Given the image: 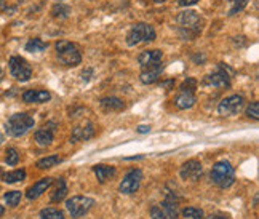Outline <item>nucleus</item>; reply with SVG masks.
<instances>
[{"instance_id":"f257e3e1","label":"nucleus","mask_w":259,"mask_h":219,"mask_svg":"<svg viewBox=\"0 0 259 219\" xmlns=\"http://www.w3.org/2000/svg\"><path fill=\"white\" fill-rule=\"evenodd\" d=\"M176 23L179 24L183 37L192 38L202 31L203 19L200 18V15H198L197 12H194V10H184V12H181L176 16Z\"/></svg>"},{"instance_id":"f03ea898","label":"nucleus","mask_w":259,"mask_h":219,"mask_svg":"<svg viewBox=\"0 0 259 219\" xmlns=\"http://www.w3.org/2000/svg\"><path fill=\"white\" fill-rule=\"evenodd\" d=\"M211 181L221 189H227L231 187L235 183V170L234 166L226 162L221 160L214 163V166L211 168Z\"/></svg>"},{"instance_id":"7ed1b4c3","label":"nucleus","mask_w":259,"mask_h":219,"mask_svg":"<svg viewBox=\"0 0 259 219\" xmlns=\"http://www.w3.org/2000/svg\"><path fill=\"white\" fill-rule=\"evenodd\" d=\"M32 126H34V118L29 114L21 112V114H13L8 118L7 125H5V130L10 136L19 138V136L26 135Z\"/></svg>"},{"instance_id":"20e7f679","label":"nucleus","mask_w":259,"mask_h":219,"mask_svg":"<svg viewBox=\"0 0 259 219\" xmlns=\"http://www.w3.org/2000/svg\"><path fill=\"white\" fill-rule=\"evenodd\" d=\"M56 55L59 58V61L69 67H75L82 63V55L78 52V48L67 40L56 42Z\"/></svg>"},{"instance_id":"39448f33","label":"nucleus","mask_w":259,"mask_h":219,"mask_svg":"<svg viewBox=\"0 0 259 219\" xmlns=\"http://www.w3.org/2000/svg\"><path fill=\"white\" fill-rule=\"evenodd\" d=\"M155 29L151 24L139 23L130 29V32L126 35V43L130 47H136L139 43H147L155 40Z\"/></svg>"},{"instance_id":"423d86ee","label":"nucleus","mask_w":259,"mask_h":219,"mask_svg":"<svg viewBox=\"0 0 259 219\" xmlns=\"http://www.w3.org/2000/svg\"><path fill=\"white\" fill-rule=\"evenodd\" d=\"M95 205V200L90 197H83V195H74L72 198H69L66 202V210L72 217H82L83 214H87L92 206Z\"/></svg>"},{"instance_id":"0eeeda50","label":"nucleus","mask_w":259,"mask_h":219,"mask_svg":"<svg viewBox=\"0 0 259 219\" xmlns=\"http://www.w3.org/2000/svg\"><path fill=\"white\" fill-rule=\"evenodd\" d=\"M152 219H176L178 217V200L170 195L160 205H155L151 208Z\"/></svg>"},{"instance_id":"6e6552de","label":"nucleus","mask_w":259,"mask_h":219,"mask_svg":"<svg viewBox=\"0 0 259 219\" xmlns=\"http://www.w3.org/2000/svg\"><path fill=\"white\" fill-rule=\"evenodd\" d=\"M10 72L19 82H27L32 77V69L29 63L21 56H12L10 58Z\"/></svg>"},{"instance_id":"1a4fd4ad","label":"nucleus","mask_w":259,"mask_h":219,"mask_svg":"<svg viewBox=\"0 0 259 219\" xmlns=\"http://www.w3.org/2000/svg\"><path fill=\"white\" fill-rule=\"evenodd\" d=\"M245 104V99L240 95H232L229 98H224L221 103L218 106V112L221 114L223 117H231L238 114L243 109Z\"/></svg>"},{"instance_id":"9d476101","label":"nucleus","mask_w":259,"mask_h":219,"mask_svg":"<svg viewBox=\"0 0 259 219\" xmlns=\"http://www.w3.org/2000/svg\"><path fill=\"white\" fill-rule=\"evenodd\" d=\"M143 181V171L141 170H132L130 173H126V176L122 179L120 186H118V191L122 194H135L139 184Z\"/></svg>"},{"instance_id":"9b49d317","label":"nucleus","mask_w":259,"mask_h":219,"mask_svg":"<svg viewBox=\"0 0 259 219\" xmlns=\"http://www.w3.org/2000/svg\"><path fill=\"white\" fill-rule=\"evenodd\" d=\"M179 174H181V178L186 179V181H197V179L202 176V163L195 160V158L187 160L186 163H183Z\"/></svg>"},{"instance_id":"f8f14e48","label":"nucleus","mask_w":259,"mask_h":219,"mask_svg":"<svg viewBox=\"0 0 259 219\" xmlns=\"http://www.w3.org/2000/svg\"><path fill=\"white\" fill-rule=\"evenodd\" d=\"M205 83L211 85V86H216V88L229 86V85H231V77H229V74H227V67L224 69V66H219L216 72L206 75Z\"/></svg>"},{"instance_id":"ddd939ff","label":"nucleus","mask_w":259,"mask_h":219,"mask_svg":"<svg viewBox=\"0 0 259 219\" xmlns=\"http://www.w3.org/2000/svg\"><path fill=\"white\" fill-rule=\"evenodd\" d=\"M163 72V66L160 63L157 64H152V66H147V67H143V72H141V82L146 83V85H151V83H155L158 80V77L162 75Z\"/></svg>"},{"instance_id":"4468645a","label":"nucleus","mask_w":259,"mask_h":219,"mask_svg":"<svg viewBox=\"0 0 259 219\" xmlns=\"http://www.w3.org/2000/svg\"><path fill=\"white\" fill-rule=\"evenodd\" d=\"M50 95L47 90H27V92L23 93V101L27 104H42L50 101Z\"/></svg>"},{"instance_id":"2eb2a0df","label":"nucleus","mask_w":259,"mask_h":219,"mask_svg":"<svg viewBox=\"0 0 259 219\" xmlns=\"http://www.w3.org/2000/svg\"><path fill=\"white\" fill-rule=\"evenodd\" d=\"M95 135V128L92 122H85L82 125H78L74 128L72 136H71V143H78V141H87Z\"/></svg>"},{"instance_id":"dca6fc26","label":"nucleus","mask_w":259,"mask_h":219,"mask_svg":"<svg viewBox=\"0 0 259 219\" xmlns=\"http://www.w3.org/2000/svg\"><path fill=\"white\" fill-rule=\"evenodd\" d=\"M53 184V179L52 178H44L40 179V181H37L34 186H31L26 191V197L29 198V200H35V198L40 197L44 192H47V189Z\"/></svg>"},{"instance_id":"f3484780","label":"nucleus","mask_w":259,"mask_h":219,"mask_svg":"<svg viewBox=\"0 0 259 219\" xmlns=\"http://www.w3.org/2000/svg\"><path fill=\"white\" fill-rule=\"evenodd\" d=\"M162 58H163V53L160 50H146V52H143L138 56V63L141 64V67H147L157 63H162Z\"/></svg>"},{"instance_id":"a211bd4d","label":"nucleus","mask_w":259,"mask_h":219,"mask_svg":"<svg viewBox=\"0 0 259 219\" xmlns=\"http://www.w3.org/2000/svg\"><path fill=\"white\" fill-rule=\"evenodd\" d=\"M195 103H197L195 95L192 92H184V90H181V93L175 99V106L178 109H191Z\"/></svg>"},{"instance_id":"6ab92c4d","label":"nucleus","mask_w":259,"mask_h":219,"mask_svg":"<svg viewBox=\"0 0 259 219\" xmlns=\"http://www.w3.org/2000/svg\"><path fill=\"white\" fill-rule=\"evenodd\" d=\"M34 138H35V143L38 146L47 147L53 141V130H52V128H48V126H42V128H38V130L35 132Z\"/></svg>"},{"instance_id":"aec40b11","label":"nucleus","mask_w":259,"mask_h":219,"mask_svg":"<svg viewBox=\"0 0 259 219\" xmlns=\"http://www.w3.org/2000/svg\"><path fill=\"white\" fill-rule=\"evenodd\" d=\"M93 171H95V174L98 178V181L101 184H104L107 179H111L115 174V168L109 166V165H95Z\"/></svg>"},{"instance_id":"412c9836","label":"nucleus","mask_w":259,"mask_h":219,"mask_svg":"<svg viewBox=\"0 0 259 219\" xmlns=\"http://www.w3.org/2000/svg\"><path fill=\"white\" fill-rule=\"evenodd\" d=\"M101 107L104 111H123L125 109V103L122 99L109 96V98H103L101 99Z\"/></svg>"},{"instance_id":"4be33fe9","label":"nucleus","mask_w":259,"mask_h":219,"mask_svg":"<svg viewBox=\"0 0 259 219\" xmlns=\"http://www.w3.org/2000/svg\"><path fill=\"white\" fill-rule=\"evenodd\" d=\"M66 194H67V187H66L64 179H63V178L56 179V187H55V191L52 192V197H50V200L55 202V203H58V202L64 200Z\"/></svg>"},{"instance_id":"5701e85b","label":"nucleus","mask_w":259,"mask_h":219,"mask_svg":"<svg viewBox=\"0 0 259 219\" xmlns=\"http://www.w3.org/2000/svg\"><path fill=\"white\" fill-rule=\"evenodd\" d=\"M4 181L7 184H15V183H21L26 179V170H15V171H8V173H4L2 174Z\"/></svg>"},{"instance_id":"b1692460","label":"nucleus","mask_w":259,"mask_h":219,"mask_svg":"<svg viewBox=\"0 0 259 219\" xmlns=\"http://www.w3.org/2000/svg\"><path fill=\"white\" fill-rule=\"evenodd\" d=\"M61 162H63L61 157L50 155V157L40 158V160L37 162V168H40V170H47V168H53V166H56L58 163H61Z\"/></svg>"},{"instance_id":"393cba45","label":"nucleus","mask_w":259,"mask_h":219,"mask_svg":"<svg viewBox=\"0 0 259 219\" xmlns=\"http://www.w3.org/2000/svg\"><path fill=\"white\" fill-rule=\"evenodd\" d=\"M47 43L44 40H40V38H32V40H29L26 43V50L29 53H40V52H45L47 50Z\"/></svg>"},{"instance_id":"a878e982","label":"nucleus","mask_w":259,"mask_h":219,"mask_svg":"<svg viewBox=\"0 0 259 219\" xmlns=\"http://www.w3.org/2000/svg\"><path fill=\"white\" fill-rule=\"evenodd\" d=\"M42 219H66L63 211H59L58 208H44L40 211Z\"/></svg>"},{"instance_id":"bb28decb","label":"nucleus","mask_w":259,"mask_h":219,"mask_svg":"<svg viewBox=\"0 0 259 219\" xmlns=\"http://www.w3.org/2000/svg\"><path fill=\"white\" fill-rule=\"evenodd\" d=\"M184 219H203V211L200 208H194V206H187L186 210H183Z\"/></svg>"},{"instance_id":"cd10ccee","label":"nucleus","mask_w":259,"mask_h":219,"mask_svg":"<svg viewBox=\"0 0 259 219\" xmlns=\"http://www.w3.org/2000/svg\"><path fill=\"white\" fill-rule=\"evenodd\" d=\"M21 197H23V194L19 192V191L7 192V194H5V202H7V205H10V206H16V205L19 203V200H21Z\"/></svg>"},{"instance_id":"c85d7f7f","label":"nucleus","mask_w":259,"mask_h":219,"mask_svg":"<svg viewBox=\"0 0 259 219\" xmlns=\"http://www.w3.org/2000/svg\"><path fill=\"white\" fill-rule=\"evenodd\" d=\"M248 5V0H232V7L229 10V16H234L237 13H240L242 10Z\"/></svg>"},{"instance_id":"c756f323","label":"nucleus","mask_w":259,"mask_h":219,"mask_svg":"<svg viewBox=\"0 0 259 219\" xmlns=\"http://www.w3.org/2000/svg\"><path fill=\"white\" fill-rule=\"evenodd\" d=\"M5 162L8 163V165H16L18 162H19V154H18V151L15 147H10V149H7V157H5Z\"/></svg>"},{"instance_id":"7c9ffc66","label":"nucleus","mask_w":259,"mask_h":219,"mask_svg":"<svg viewBox=\"0 0 259 219\" xmlns=\"http://www.w3.org/2000/svg\"><path fill=\"white\" fill-rule=\"evenodd\" d=\"M69 12H71V10H69V7H64L61 4L53 7V16L55 18H66L69 15Z\"/></svg>"},{"instance_id":"2f4dec72","label":"nucleus","mask_w":259,"mask_h":219,"mask_svg":"<svg viewBox=\"0 0 259 219\" xmlns=\"http://www.w3.org/2000/svg\"><path fill=\"white\" fill-rule=\"evenodd\" d=\"M246 115L250 117V118H254V120H257V118H259V103L257 101H254V103H251L250 106H248Z\"/></svg>"},{"instance_id":"473e14b6","label":"nucleus","mask_w":259,"mask_h":219,"mask_svg":"<svg viewBox=\"0 0 259 219\" xmlns=\"http://www.w3.org/2000/svg\"><path fill=\"white\" fill-rule=\"evenodd\" d=\"M195 86H197V80H194V78H187V80L181 85V90H184V92H195Z\"/></svg>"},{"instance_id":"72a5a7b5","label":"nucleus","mask_w":259,"mask_h":219,"mask_svg":"<svg viewBox=\"0 0 259 219\" xmlns=\"http://www.w3.org/2000/svg\"><path fill=\"white\" fill-rule=\"evenodd\" d=\"M198 0H181V2H178L181 7H191V5H195Z\"/></svg>"},{"instance_id":"f704fd0d","label":"nucleus","mask_w":259,"mask_h":219,"mask_svg":"<svg viewBox=\"0 0 259 219\" xmlns=\"http://www.w3.org/2000/svg\"><path fill=\"white\" fill-rule=\"evenodd\" d=\"M136 130H138V133H149V132H151V126H149V125H139Z\"/></svg>"},{"instance_id":"c9c22d12","label":"nucleus","mask_w":259,"mask_h":219,"mask_svg":"<svg viewBox=\"0 0 259 219\" xmlns=\"http://www.w3.org/2000/svg\"><path fill=\"white\" fill-rule=\"evenodd\" d=\"M206 219H231V217H227V216H219V214H211V216H208Z\"/></svg>"},{"instance_id":"e433bc0d","label":"nucleus","mask_w":259,"mask_h":219,"mask_svg":"<svg viewBox=\"0 0 259 219\" xmlns=\"http://www.w3.org/2000/svg\"><path fill=\"white\" fill-rule=\"evenodd\" d=\"M7 8V5H5V2L4 0H0V12H4V10Z\"/></svg>"},{"instance_id":"4c0bfd02","label":"nucleus","mask_w":259,"mask_h":219,"mask_svg":"<svg viewBox=\"0 0 259 219\" xmlns=\"http://www.w3.org/2000/svg\"><path fill=\"white\" fill-rule=\"evenodd\" d=\"M4 213H5V208H4L2 205H0V216H2Z\"/></svg>"},{"instance_id":"58836bf2","label":"nucleus","mask_w":259,"mask_h":219,"mask_svg":"<svg viewBox=\"0 0 259 219\" xmlns=\"http://www.w3.org/2000/svg\"><path fill=\"white\" fill-rule=\"evenodd\" d=\"M4 139H5V138H4V135H2V133H0V144H2V143H4Z\"/></svg>"},{"instance_id":"ea45409f","label":"nucleus","mask_w":259,"mask_h":219,"mask_svg":"<svg viewBox=\"0 0 259 219\" xmlns=\"http://www.w3.org/2000/svg\"><path fill=\"white\" fill-rule=\"evenodd\" d=\"M2 77H4V71L0 69V80H2Z\"/></svg>"},{"instance_id":"a19ab883","label":"nucleus","mask_w":259,"mask_h":219,"mask_svg":"<svg viewBox=\"0 0 259 219\" xmlns=\"http://www.w3.org/2000/svg\"><path fill=\"white\" fill-rule=\"evenodd\" d=\"M155 2H157V4H162V2H165V0H155Z\"/></svg>"},{"instance_id":"79ce46f5","label":"nucleus","mask_w":259,"mask_h":219,"mask_svg":"<svg viewBox=\"0 0 259 219\" xmlns=\"http://www.w3.org/2000/svg\"><path fill=\"white\" fill-rule=\"evenodd\" d=\"M4 174V170H2V168H0V176H2Z\"/></svg>"},{"instance_id":"37998d69","label":"nucleus","mask_w":259,"mask_h":219,"mask_svg":"<svg viewBox=\"0 0 259 219\" xmlns=\"http://www.w3.org/2000/svg\"><path fill=\"white\" fill-rule=\"evenodd\" d=\"M178 2H181V0H178Z\"/></svg>"}]
</instances>
